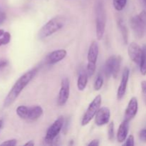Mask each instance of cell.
Segmentation results:
<instances>
[{"mask_svg":"<svg viewBox=\"0 0 146 146\" xmlns=\"http://www.w3.org/2000/svg\"><path fill=\"white\" fill-rule=\"evenodd\" d=\"M37 71H38V68H32V69L27 71L25 74H23L21 76H20L18 78V80L16 81L15 84L11 87V90L8 93L6 98H4V104H3L4 107L7 108V107L10 106L17 100V98H18L20 94L24 89V88L34 78Z\"/></svg>","mask_w":146,"mask_h":146,"instance_id":"1","label":"cell"},{"mask_svg":"<svg viewBox=\"0 0 146 146\" xmlns=\"http://www.w3.org/2000/svg\"><path fill=\"white\" fill-rule=\"evenodd\" d=\"M66 24L65 17L62 16H56L51 19L46 24H44L38 31V38L39 39H44L51 36L56 32L64 27Z\"/></svg>","mask_w":146,"mask_h":146,"instance_id":"2","label":"cell"},{"mask_svg":"<svg viewBox=\"0 0 146 146\" xmlns=\"http://www.w3.org/2000/svg\"><path fill=\"white\" fill-rule=\"evenodd\" d=\"M106 26V12L104 4L98 1L96 7V31L98 40L104 37Z\"/></svg>","mask_w":146,"mask_h":146,"instance_id":"3","label":"cell"},{"mask_svg":"<svg viewBox=\"0 0 146 146\" xmlns=\"http://www.w3.org/2000/svg\"><path fill=\"white\" fill-rule=\"evenodd\" d=\"M130 24L135 36L138 38H143L146 34V11H141L130 20Z\"/></svg>","mask_w":146,"mask_h":146,"instance_id":"4","label":"cell"},{"mask_svg":"<svg viewBox=\"0 0 146 146\" xmlns=\"http://www.w3.org/2000/svg\"><path fill=\"white\" fill-rule=\"evenodd\" d=\"M121 62L122 58L121 56L113 55L106 60L104 66V73L107 78H109L111 76H113L114 78H117L121 68Z\"/></svg>","mask_w":146,"mask_h":146,"instance_id":"5","label":"cell"},{"mask_svg":"<svg viewBox=\"0 0 146 146\" xmlns=\"http://www.w3.org/2000/svg\"><path fill=\"white\" fill-rule=\"evenodd\" d=\"M98 54H99V46L98 43L96 41H92L89 46L88 55H87L88 64H87L86 71L89 76H92L95 74Z\"/></svg>","mask_w":146,"mask_h":146,"instance_id":"6","label":"cell"},{"mask_svg":"<svg viewBox=\"0 0 146 146\" xmlns=\"http://www.w3.org/2000/svg\"><path fill=\"white\" fill-rule=\"evenodd\" d=\"M101 102H102V97L101 95L96 96L91 101L81 120L82 126L88 125L91 122V120L96 116V114L98 112V109L101 108Z\"/></svg>","mask_w":146,"mask_h":146,"instance_id":"7","label":"cell"},{"mask_svg":"<svg viewBox=\"0 0 146 146\" xmlns=\"http://www.w3.org/2000/svg\"><path fill=\"white\" fill-rule=\"evenodd\" d=\"M64 124V119L63 116H60L54 121L52 125L48 128L46 133L44 141L46 143L51 144L59 135Z\"/></svg>","mask_w":146,"mask_h":146,"instance_id":"8","label":"cell"},{"mask_svg":"<svg viewBox=\"0 0 146 146\" xmlns=\"http://www.w3.org/2000/svg\"><path fill=\"white\" fill-rule=\"evenodd\" d=\"M70 95V81L68 78H64L61 81V88L58 92L57 103L60 106H63L66 104Z\"/></svg>","mask_w":146,"mask_h":146,"instance_id":"9","label":"cell"},{"mask_svg":"<svg viewBox=\"0 0 146 146\" xmlns=\"http://www.w3.org/2000/svg\"><path fill=\"white\" fill-rule=\"evenodd\" d=\"M111 111L107 107H102L98 109L95 116V124L97 126H103L110 122Z\"/></svg>","mask_w":146,"mask_h":146,"instance_id":"10","label":"cell"},{"mask_svg":"<svg viewBox=\"0 0 146 146\" xmlns=\"http://www.w3.org/2000/svg\"><path fill=\"white\" fill-rule=\"evenodd\" d=\"M130 76V70L128 67H125L123 69L122 74V78H121V84L118 88L117 91V99L118 101H121L125 96L126 93L127 86H128V80H129Z\"/></svg>","mask_w":146,"mask_h":146,"instance_id":"11","label":"cell"},{"mask_svg":"<svg viewBox=\"0 0 146 146\" xmlns=\"http://www.w3.org/2000/svg\"><path fill=\"white\" fill-rule=\"evenodd\" d=\"M128 53L131 61L139 65L142 56V48L136 43L132 42L128 45Z\"/></svg>","mask_w":146,"mask_h":146,"instance_id":"12","label":"cell"},{"mask_svg":"<svg viewBox=\"0 0 146 146\" xmlns=\"http://www.w3.org/2000/svg\"><path fill=\"white\" fill-rule=\"evenodd\" d=\"M67 55L65 49H58L51 51L46 57V63L48 65H54L64 60Z\"/></svg>","mask_w":146,"mask_h":146,"instance_id":"13","label":"cell"},{"mask_svg":"<svg viewBox=\"0 0 146 146\" xmlns=\"http://www.w3.org/2000/svg\"><path fill=\"white\" fill-rule=\"evenodd\" d=\"M138 111V102L136 97H132L129 101L125 111V116L124 119L130 122L132 121L135 115H137V113Z\"/></svg>","mask_w":146,"mask_h":146,"instance_id":"14","label":"cell"},{"mask_svg":"<svg viewBox=\"0 0 146 146\" xmlns=\"http://www.w3.org/2000/svg\"><path fill=\"white\" fill-rule=\"evenodd\" d=\"M129 121L124 119V121L120 125L117 131V141L118 143H123L126 140L128 137V132H129Z\"/></svg>","mask_w":146,"mask_h":146,"instance_id":"15","label":"cell"},{"mask_svg":"<svg viewBox=\"0 0 146 146\" xmlns=\"http://www.w3.org/2000/svg\"><path fill=\"white\" fill-rule=\"evenodd\" d=\"M43 108L40 106H34L32 107H29L28 116L27 121H34L41 118L43 115Z\"/></svg>","mask_w":146,"mask_h":146,"instance_id":"16","label":"cell"},{"mask_svg":"<svg viewBox=\"0 0 146 146\" xmlns=\"http://www.w3.org/2000/svg\"><path fill=\"white\" fill-rule=\"evenodd\" d=\"M88 74L87 71H82L80 72L78 76V80H77V88L80 91H83L86 87L88 81Z\"/></svg>","mask_w":146,"mask_h":146,"instance_id":"17","label":"cell"},{"mask_svg":"<svg viewBox=\"0 0 146 146\" xmlns=\"http://www.w3.org/2000/svg\"><path fill=\"white\" fill-rule=\"evenodd\" d=\"M117 24H118V27L120 31H121V36H122L123 40L125 44H127L128 42V30L127 28L126 25L124 24L123 20L121 18H118L117 19Z\"/></svg>","mask_w":146,"mask_h":146,"instance_id":"18","label":"cell"},{"mask_svg":"<svg viewBox=\"0 0 146 146\" xmlns=\"http://www.w3.org/2000/svg\"><path fill=\"white\" fill-rule=\"evenodd\" d=\"M140 71L143 76L146 75V44L142 47V56L139 64Z\"/></svg>","mask_w":146,"mask_h":146,"instance_id":"19","label":"cell"},{"mask_svg":"<svg viewBox=\"0 0 146 146\" xmlns=\"http://www.w3.org/2000/svg\"><path fill=\"white\" fill-rule=\"evenodd\" d=\"M28 111L29 107L26 106H19V107H17V110H16L17 115L23 120H27Z\"/></svg>","mask_w":146,"mask_h":146,"instance_id":"20","label":"cell"},{"mask_svg":"<svg viewBox=\"0 0 146 146\" xmlns=\"http://www.w3.org/2000/svg\"><path fill=\"white\" fill-rule=\"evenodd\" d=\"M128 0H113V4L115 9L118 11H121L125 9Z\"/></svg>","mask_w":146,"mask_h":146,"instance_id":"21","label":"cell"},{"mask_svg":"<svg viewBox=\"0 0 146 146\" xmlns=\"http://www.w3.org/2000/svg\"><path fill=\"white\" fill-rule=\"evenodd\" d=\"M104 80L102 75L100 74H98L94 84V90H95V91H99L100 89H101V88H102L103 86H104Z\"/></svg>","mask_w":146,"mask_h":146,"instance_id":"22","label":"cell"},{"mask_svg":"<svg viewBox=\"0 0 146 146\" xmlns=\"http://www.w3.org/2000/svg\"><path fill=\"white\" fill-rule=\"evenodd\" d=\"M108 137L110 141H112L114 138V123L111 121L108 126Z\"/></svg>","mask_w":146,"mask_h":146,"instance_id":"23","label":"cell"},{"mask_svg":"<svg viewBox=\"0 0 146 146\" xmlns=\"http://www.w3.org/2000/svg\"><path fill=\"white\" fill-rule=\"evenodd\" d=\"M1 41H2V45H7L11 41V34L8 31H5L4 35L1 37Z\"/></svg>","mask_w":146,"mask_h":146,"instance_id":"24","label":"cell"},{"mask_svg":"<svg viewBox=\"0 0 146 146\" xmlns=\"http://www.w3.org/2000/svg\"><path fill=\"white\" fill-rule=\"evenodd\" d=\"M135 140H134V136L133 135H130L129 136L127 137L125 140V143H124V145L125 146H133L135 145Z\"/></svg>","mask_w":146,"mask_h":146,"instance_id":"25","label":"cell"},{"mask_svg":"<svg viewBox=\"0 0 146 146\" xmlns=\"http://www.w3.org/2000/svg\"><path fill=\"white\" fill-rule=\"evenodd\" d=\"M141 92H142V96L144 103L146 106V81L141 82Z\"/></svg>","mask_w":146,"mask_h":146,"instance_id":"26","label":"cell"},{"mask_svg":"<svg viewBox=\"0 0 146 146\" xmlns=\"http://www.w3.org/2000/svg\"><path fill=\"white\" fill-rule=\"evenodd\" d=\"M138 136H139V139L141 140L142 142L146 143V129L141 130L139 132Z\"/></svg>","mask_w":146,"mask_h":146,"instance_id":"27","label":"cell"},{"mask_svg":"<svg viewBox=\"0 0 146 146\" xmlns=\"http://www.w3.org/2000/svg\"><path fill=\"white\" fill-rule=\"evenodd\" d=\"M17 141L16 139H11L8 140V141H6L4 142H3L1 144V145H11L14 146L17 145Z\"/></svg>","mask_w":146,"mask_h":146,"instance_id":"28","label":"cell"},{"mask_svg":"<svg viewBox=\"0 0 146 146\" xmlns=\"http://www.w3.org/2000/svg\"><path fill=\"white\" fill-rule=\"evenodd\" d=\"M9 65V61L7 59H0V71L4 69Z\"/></svg>","mask_w":146,"mask_h":146,"instance_id":"29","label":"cell"},{"mask_svg":"<svg viewBox=\"0 0 146 146\" xmlns=\"http://www.w3.org/2000/svg\"><path fill=\"white\" fill-rule=\"evenodd\" d=\"M6 19H7V15L4 11L0 10V25L3 24L5 21Z\"/></svg>","mask_w":146,"mask_h":146,"instance_id":"30","label":"cell"},{"mask_svg":"<svg viewBox=\"0 0 146 146\" xmlns=\"http://www.w3.org/2000/svg\"><path fill=\"white\" fill-rule=\"evenodd\" d=\"M89 146H98L99 145V140L94 139L88 144Z\"/></svg>","mask_w":146,"mask_h":146,"instance_id":"31","label":"cell"},{"mask_svg":"<svg viewBox=\"0 0 146 146\" xmlns=\"http://www.w3.org/2000/svg\"><path fill=\"white\" fill-rule=\"evenodd\" d=\"M24 145H31V146H34V143L33 141H29V142L26 143L25 144H24Z\"/></svg>","mask_w":146,"mask_h":146,"instance_id":"32","label":"cell"},{"mask_svg":"<svg viewBox=\"0 0 146 146\" xmlns=\"http://www.w3.org/2000/svg\"><path fill=\"white\" fill-rule=\"evenodd\" d=\"M4 32H5V31H4V30H3V29H0V37H1L3 35H4Z\"/></svg>","mask_w":146,"mask_h":146,"instance_id":"33","label":"cell"},{"mask_svg":"<svg viewBox=\"0 0 146 146\" xmlns=\"http://www.w3.org/2000/svg\"><path fill=\"white\" fill-rule=\"evenodd\" d=\"M3 125V121L2 120H0V131H1V128Z\"/></svg>","mask_w":146,"mask_h":146,"instance_id":"34","label":"cell"},{"mask_svg":"<svg viewBox=\"0 0 146 146\" xmlns=\"http://www.w3.org/2000/svg\"><path fill=\"white\" fill-rule=\"evenodd\" d=\"M142 1H143V4L144 7H145V8L146 9V0H142Z\"/></svg>","mask_w":146,"mask_h":146,"instance_id":"35","label":"cell"},{"mask_svg":"<svg viewBox=\"0 0 146 146\" xmlns=\"http://www.w3.org/2000/svg\"><path fill=\"white\" fill-rule=\"evenodd\" d=\"M2 45V41H1V37H0V46Z\"/></svg>","mask_w":146,"mask_h":146,"instance_id":"36","label":"cell"}]
</instances>
